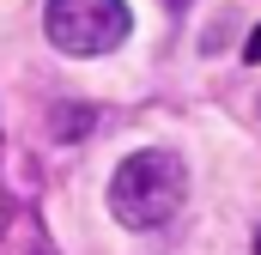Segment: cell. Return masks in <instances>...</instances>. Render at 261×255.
Here are the masks:
<instances>
[{
  "label": "cell",
  "instance_id": "cell-1",
  "mask_svg": "<svg viewBox=\"0 0 261 255\" xmlns=\"http://www.w3.org/2000/svg\"><path fill=\"white\" fill-rule=\"evenodd\" d=\"M182 200H189V170H182V158L164 152V146H146V152L122 158L116 176H110V213H116L128 231H158V225H170V219L182 213Z\"/></svg>",
  "mask_w": 261,
  "mask_h": 255
},
{
  "label": "cell",
  "instance_id": "cell-2",
  "mask_svg": "<svg viewBox=\"0 0 261 255\" xmlns=\"http://www.w3.org/2000/svg\"><path fill=\"white\" fill-rule=\"evenodd\" d=\"M128 6L122 0H49L43 6V31L61 55H110L128 37Z\"/></svg>",
  "mask_w": 261,
  "mask_h": 255
},
{
  "label": "cell",
  "instance_id": "cell-3",
  "mask_svg": "<svg viewBox=\"0 0 261 255\" xmlns=\"http://www.w3.org/2000/svg\"><path fill=\"white\" fill-rule=\"evenodd\" d=\"M243 61H261V24H255V37L243 43Z\"/></svg>",
  "mask_w": 261,
  "mask_h": 255
},
{
  "label": "cell",
  "instance_id": "cell-4",
  "mask_svg": "<svg viewBox=\"0 0 261 255\" xmlns=\"http://www.w3.org/2000/svg\"><path fill=\"white\" fill-rule=\"evenodd\" d=\"M255 255H261V231H255Z\"/></svg>",
  "mask_w": 261,
  "mask_h": 255
}]
</instances>
